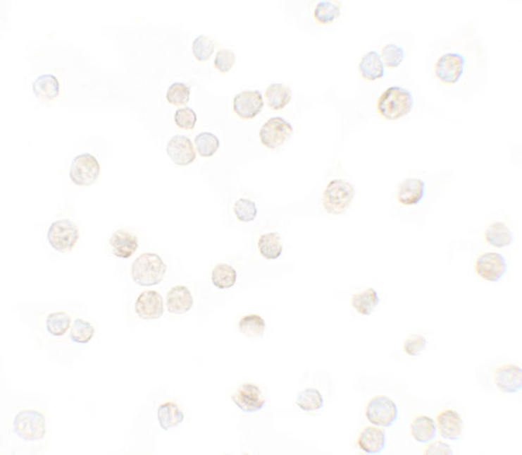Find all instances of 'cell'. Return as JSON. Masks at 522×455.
Masks as SVG:
<instances>
[{"mask_svg": "<svg viewBox=\"0 0 522 455\" xmlns=\"http://www.w3.org/2000/svg\"><path fill=\"white\" fill-rule=\"evenodd\" d=\"M414 97L411 91L400 86H391L381 93L378 101V114L387 121H394L411 114Z\"/></svg>", "mask_w": 522, "mask_h": 455, "instance_id": "obj_1", "label": "cell"}, {"mask_svg": "<svg viewBox=\"0 0 522 455\" xmlns=\"http://www.w3.org/2000/svg\"><path fill=\"white\" fill-rule=\"evenodd\" d=\"M168 266L160 255L145 253L132 264L131 277L136 285L153 287L163 281Z\"/></svg>", "mask_w": 522, "mask_h": 455, "instance_id": "obj_2", "label": "cell"}, {"mask_svg": "<svg viewBox=\"0 0 522 455\" xmlns=\"http://www.w3.org/2000/svg\"><path fill=\"white\" fill-rule=\"evenodd\" d=\"M355 188L344 179H333L327 184L323 192L322 205L329 214H343L354 200Z\"/></svg>", "mask_w": 522, "mask_h": 455, "instance_id": "obj_3", "label": "cell"}, {"mask_svg": "<svg viewBox=\"0 0 522 455\" xmlns=\"http://www.w3.org/2000/svg\"><path fill=\"white\" fill-rule=\"evenodd\" d=\"M14 432L25 441H41L46 435V420L39 411L25 409L15 417Z\"/></svg>", "mask_w": 522, "mask_h": 455, "instance_id": "obj_4", "label": "cell"}, {"mask_svg": "<svg viewBox=\"0 0 522 455\" xmlns=\"http://www.w3.org/2000/svg\"><path fill=\"white\" fill-rule=\"evenodd\" d=\"M366 418L375 426L390 428L399 418L397 404L387 396H375L368 402L365 411Z\"/></svg>", "mask_w": 522, "mask_h": 455, "instance_id": "obj_5", "label": "cell"}, {"mask_svg": "<svg viewBox=\"0 0 522 455\" xmlns=\"http://www.w3.org/2000/svg\"><path fill=\"white\" fill-rule=\"evenodd\" d=\"M79 239V227L68 219L56 221L49 226L47 231L49 244L60 253L73 250Z\"/></svg>", "mask_w": 522, "mask_h": 455, "instance_id": "obj_6", "label": "cell"}, {"mask_svg": "<svg viewBox=\"0 0 522 455\" xmlns=\"http://www.w3.org/2000/svg\"><path fill=\"white\" fill-rule=\"evenodd\" d=\"M101 174V166L94 156L89 153L81 154L73 158L69 177L77 186H90L94 184Z\"/></svg>", "mask_w": 522, "mask_h": 455, "instance_id": "obj_7", "label": "cell"}, {"mask_svg": "<svg viewBox=\"0 0 522 455\" xmlns=\"http://www.w3.org/2000/svg\"><path fill=\"white\" fill-rule=\"evenodd\" d=\"M466 58L462 54L446 53L437 58L435 64V78L441 83L452 85L464 75Z\"/></svg>", "mask_w": 522, "mask_h": 455, "instance_id": "obj_8", "label": "cell"}, {"mask_svg": "<svg viewBox=\"0 0 522 455\" xmlns=\"http://www.w3.org/2000/svg\"><path fill=\"white\" fill-rule=\"evenodd\" d=\"M292 132L294 128L289 121L280 116H276L263 123L259 131V138L266 148L274 150L290 140Z\"/></svg>", "mask_w": 522, "mask_h": 455, "instance_id": "obj_9", "label": "cell"}, {"mask_svg": "<svg viewBox=\"0 0 522 455\" xmlns=\"http://www.w3.org/2000/svg\"><path fill=\"white\" fill-rule=\"evenodd\" d=\"M474 272L485 281L497 283L508 272V263L504 255L491 251L476 259Z\"/></svg>", "mask_w": 522, "mask_h": 455, "instance_id": "obj_10", "label": "cell"}, {"mask_svg": "<svg viewBox=\"0 0 522 455\" xmlns=\"http://www.w3.org/2000/svg\"><path fill=\"white\" fill-rule=\"evenodd\" d=\"M234 404L246 413H254L266 406L261 389L253 383H244L231 396Z\"/></svg>", "mask_w": 522, "mask_h": 455, "instance_id": "obj_11", "label": "cell"}, {"mask_svg": "<svg viewBox=\"0 0 522 455\" xmlns=\"http://www.w3.org/2000/svg\"><path fill=\"white\" fill-rule=\"evenodd\" d=\"M263 99L259 90H244L235 95L233 110L242 120H253L263 108Z\"/></svg>", "mask_w": 522, "mask_h": 455, "instance_id": "obj_12", "label": "cell"}, {"mask_svg": "<svg viewBox=\"0 0 522 455\" xmlns=\"http://www.w3.org/2000/svg\"><path fill=\"white\" fill-rule=\"evenodd\" d=\"M494 384L502 393H519L522 389V368L511 363L498 366L494 372Z\"/></svg>", "mask_w": 522, "mask_h": 455, "instance_id": "obj_13", "label": "cell"}, {"mask_svg": "<svg viewBox=\"0 0 522 455\" xmlns=\"http://www.w3.org/2000/svg\"><path fill=\"white\" fill-rule=\"evenodd\" d=\"M135 312L142 320H159L164 313L163 298L155 290L142 292L136 300Z\"/></svg>", "mask_w": 522, "mask_h": 455, "instance_id": "obj_14", "label": "cell"}, {"mask_svg": "<svg viewBox=\"0 0 522 455\" xmlns=\"http://www.w3.org/2000/svg\"><path fill=\"white\" fill-rule=\"evenodd\" d=\"M166 152L172 162L177 166H189L197 158L194 145L187 136H173L166 147Z\"/></svg>", "mask_w": 522, "mask_h": 455, "instance_id": "obj_15", "label": "cell"}, {"mask_svg": "<svg viewBox=\"0 0 522 455\" xmlns=\"http://www.w3.org/2000/svg\"><path fill=\"white\" fill-rule=\"evenodd\" d=\"M437 429L443 439L459 441L464 431V421L454 409H444L437 417Z\"/></svg>", "mask_w": 522, "mask_h": 455, "instance_id": "obj_16", "label": "cell"}, {"mask_svg": "<svg viewBox=\"0 0 522 455\" xmlns=\"http://www.w3.org/2000/svg\"><path fill=\"white\" fill-rule=\"evenodd\" d=\"M357 445L365 454H381L387 447V435L378 426L365 427L357 439Z\"/></svg>", "mask_w": 522, "mask_h": 455, "instance_id": "obj_17", "label": "cell"}, {"mask_svg": "<svg viewBox=\"0 0 522 455\" xmlns=\"http://www.w3.org/2000/svg\"><path fill=\"white\" fill-rule=\"evenodd\" d=\"M425 195V182L419 178H406L398 186L397 198L400 205L413 207L419 205Z\"/></svg>", "mask_w": 522, "mask_h": 455, "instance_id": "obj_18", "label": "cell"}, {"mask_svg": "<svg viewBox=\"0 0 522 455\" xmlns=\"http://www.w3.org/2000/svg\"><path fill=\"white\" fill-rule=\"evenodd\" d=\"M109 243L112 253L119 259H130L139 246L137 236L125 229H117L114 231Z\"/></svg>", "mask_w": 522, "mask_h": 455, "instance_id": "obj_19", "label": "cell"}, {"mask_svg": "<svg viewBox=\"0 0 522 455\" xmlns=\"http://www.w3.org/2000/svg\"><path fill=\"white\" fill-rule=\"evenodd\" d=\"M166 305L168 312L175 315L187 313L194 305L192 292L186 286H175L166 294Z\"/></svg>", "mask_w": 522, "mask_h": 455, "instance_id": "obj_20", "label": "cell"}, {"mask_svg": "<svg viewBox=\"0 0 522 455\" xmlns=\"http://www.w3.org/2000/svg\"><path fill=\"white\" fill-rule=\"evenodd\" d=\"M32 92L42 103L55 101L60 95V83L56 75L44 73L32 82Z\"/></svg>", "mask_w": 522, "mask_h": 455, "instance_id": "obj_21", "label": "cell"}, {"mask_svg": "<svg viewBox=\"0 0 522 455\" xmlns=\"http://www.w3.org/2000/svg\"><path fill=\"white\" fill-rule=\"evenodd\" d=\"M411 435L418 443L428 444L437 437V426L433 418L418 415L411 423Z\"/></svg>", "mask_w": 522, "mask_h": 455, "instance_id": "obj_22", "label": "cell"}, {"mask_svg": "<svg viewBox=\"0 0 522 455\" xmlns=\"http://www.w3.org/2000/svg\"><path fill=\"white\" fill-rule=\"evenodd\" d=\"M359 69L361 78L368 82L378 81L385 77V65L376 51H369L361 58Z\"/></svg>", "mask_w": 522, "mask_h": 455, "instance_id": "obj_23", "label": "cell"}, {"mask_svg": "<svg viewBox=\"0 0 522 455\" xmlns=\"http://www.w3.org/2000/svg\"><path fill=\"white\" fill-rule=\"evenodd\" d=\"M485 240L495 248H504L514 242V235L508 225L500 221H496L487 226L485 231Z\"/></svg>", "mask_w": 522, "mask_h": 455, "instance_id": "obj_24", "label": "cell"}, {"mask_svg": "<svg viewBox=\"0 0 522 455\" xmlns=\"http://www.w3.org/2000/svg\"><path fill=\"white\" fill-rule=\"evenodd\" d=\"M380 303L378 291L374 288H367L361 292L351 296V305L353 309L363 316H369L375 311Z\"/></svg>", "mask_w": 522, "mask_h": 455, "instance_id": "obj_25", "label": "cell"}, {"mask_svg": "<svg viewBox=\"0 0 522 455\" xmlns=\"http://www.w3.org/2000/svg\"><path fill=\"white\" fill-rule=\"evenodd\" d=\"M158 421L164 431L170 430L183 423L185 415L174 402H166L160 405L157 409Z\"/></svg>", "mask_w": 522, "mask_h": 455, "instance_id": "obj_26", "label": "cell"}, {"mask_svg": "<svg viewBox=\"0 0 522 455\" xmlns=\"http://www.w3.org/2000/svg\"><path fill=\"white\" fill-rule=\"evenodd\" d=\"M264 95H266L268 107L275 111H279L287 107L292 101V91L289 86L274 83L266 87Z\"/></svg>", "mask_w": 522, "mask_h": 455, "instance_id": "obj_27", "label": "cell"}, {"mask_svg": "<svg viewBox=\"0 0 522 455\" xmlns=\"http://www.w3.org/2000/svg\"><path fill=\"white\" fill-rule=\"evenodd\" d=\"M211 281L218 289H230L237 281V272L229 264H218L212 270Z\"/></svg>", "mask_w": 522, "mask_h": 455, "instance_id": "obj_28", "label": "cell"}, {"mask_svg": "<svg viewBox=\"0 0 522 455\" xmlns=\"http://www.w3.org/2000/svg\"><path fill=\"white\" fill-rule=\"evenodd\" d=\"M259 253L264 259L277 260L282 255L280 236L277 233H266L259 240Z\"/></svg>", "mask_w": 522, "mask_h": 455, "instance_id": "obj_29", "label": "cell"}, {"mask_svg": "<svg viewBox=\"0 0 522 455\" xmlns=\"http://www.w3.org/2000/svg\"><path fill=\"white\" fill-rule=\"evenodd\" d=\"M266 327V320L259 314H249L238 322V331L249 338L262 337Z\"/></svg>", "mask_w": 522, "mask_h": 455, "instance_id": "obj_30", "label": "cell"}, {"mask_svg": "<svg viewBox=\"0 0 522 455\" xmlns=\"http://www.w3.org/2000/svg\"><path fill=\"white\" fill-rule=\"evenodd\" d=\"M341 15V6L335 1H320L313 11V18L319 25H331Z\"/></svg>", "mask_w": 522, "mask_h": 455, "instance_id": "obj_31", "label": "cell"}, {"mask_svg": "<svg viewBox=\"0 0 522 455\" xmlns=\"http://www.w3.org/2000/svg\"><path fill=\"white\" fill-rule=\"evenodd\" d=\"M297 406L306 413L320 411L324 406V398L320 391L316 389H305L298 394Z\"/></svg>", "mask_w": 522, "mask_h": 455, "instance_id": "obj_32", "label": "cell"}, {"mask_svg": "<svg viewBox=\"0 0 522 455\" xmlns=\"http://www.w3.org/2000/svg\"><path fill=\"white\" fill-rule=\"evenodd\" d=\"M71 318L66 312H53L49 313L45 322L47 332L55 337H61L70 329Z\"/></svg>", "mask_w": 522, "mask_h": 455, "instance_id": "obj_33", "label": "cell"}, {"mask_svg": "<svg viewBox=\"0 0 522 455\" xmlns=\"http://www.w3.org/2000/svg\"><path fill=\"white\" fill-rule=\"evenodd\" d=\"M197 153L202 157H211L220 148V140L211 132H202L194 140Z\"/></svg>", "mask_w": 522, "mask_h": 455, "instance_id": "obj_34", "label": "cell"}, {"mask_svg": "<svg viewBox=\"0 0 522 455\" xmlns=\"http://www.w3.org/2000/svg\"><path fill=\"white\" fill-rule=\"evenodd\" d=\"M216 41L207 35H201L192 43V55L199 62H206L213 55Z\"/></svg>", "mask_w": 522, "mask_h": 455, "instance_id": "obj_35", "label": "cell"}, {"mask_svg": "<svg viewBox=\"0 0 522 455\" xmlns=\"http://www.w3.org/2000/svg\"><path fill=\"white\" fill-rule=\"evenodd\" d=\"M95 329L90 322L77 318L70 329V339L75 344H86L92 339Z\"/></svg>", "mask_w": 522, "mask_h": 455, "instance_id": "obj_36", "label": "cell"}, {"mask_svg": "<svg viewBox=\"0 0 522 455\" xmlns=\"http://www.w3.org/2000/svg\"><path fill=\"white\" fill-rule=\"evenodd\" d=\"M381 60L383 65L390 69L397 68L404 62L406 58L404 47L395 44V43H389L385 45L381 49Z\"/></svg>", "mask_w": 522, "mask_h": 455, "instance_id": "obj_37", "label": "cell"}, {"mask_svg": "<svg viewBox=\"0 0 522 455\" xmlns=\"http://www.w3.org/2000/svg\"><path fill=\"white\" fill-rule=\"evenodd\" d=\"M234 214L240 222H252L257 217V207L250 199L240 198L234 203Z\"/></svg>", "mask_w": 522, "mask_h": 455, "instance_id": "obj_38", "label": "cell"}, {"mask_svg": "<svg viewBox=\"0 0 522 455\" xmlns=\"http://www.w3.org/2000/svg\"><path fill=\"white\" fill-rule=\"evenodd\" d=\"M190 87L186 84L175 82L166 92V99L174 106H184L189 102Z\"/></svg>", "mask_w": 522, "mask_h": 455, "instance_id": "obj_39", "label": "cell"}, {"mask_svg": "<svg viewBox=\"0 0 522 455\" xmlns=\"http://www.w3.org/2000/svg\"><path fill=\"white\" fill-rule=\"evenodd\" d=\"M428 340L420 334H413L406 338L404 344V351L407 356L418 357L425 351Z\"/></svg>", "mask_w": 522, "mask_h": 455, "instance_id": "obj_40", "label": "cell"}, {"mask_svg": "<svg viewBox=\"0 0 522 455\" xmlns=\"http://www.w3.org/2000/svg\"><path fill=\"white\" fill-rule=\"evenodd\" d=\"M174 120L175 125L183 130H192L196 127L198 116L190 107H184L175 111Z\"/></svg>", "mask_w": 522, "mask_h": 455, "instance_id": "obj_41", "label": "cell"}, {"mask_svg": "<svg viewBox=\"0 0 522 455\" xmlns=\"http://www.w3.org/2000/svg\"><path fill=\"white\" fill-rule=\"evenodd\" d=\"M236 57L229 49H220L214 58V67L223 73H229L235 64Z\"/></svg>", "mask_w": 522, "mask_h": 455, "instance_id": "obj_42", "label": "cell"}, {"mask_svg": "<svg viewBox=\"0 0 522 455\" xmlns=\"http://www.w3.org/2000/svg\"><path fill=\"white\" fill-rule=\"evenodd\" d=\"M423 454L430 455H452L454 454V450L452 449L449 444L445 443V442L435 441L433 442V443H430V445L423 450Z\"/></svg>", "mask_w": 522, "mask_h": 455, "instance_id": "obj_43", "label": "cell"}]
</instances>
